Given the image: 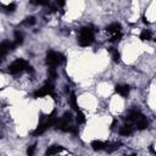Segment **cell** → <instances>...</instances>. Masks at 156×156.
Returning a JSON list of instances; mask_svg holds the SVG:
<instances>
[{"label":"cell","instance_id":"cell-9","mask_svg":"<svg viewBox=\"0 0 156 156\" xmlns=\"http://www.w3.org/2000/svg\"><path fill=\"white\" fill-rule=\"evenodd\" d=\"M133 130H134V128H133L132 123H127V124H124L123 127L119 128V134L127 136V135H130L133 133Z\"/></svg>","mask_w":156,"mask_h":156},{"label":"cell","instance_id":"cell-19","mask_svg":"<svg viewBox=\"0 0 156 156\" xmlns=\"http://www.w3.org/2000/svg\"><path fill=\"white\" fill-rule=\"evenodd\" d=\"M71 105H72V107H73L76 111L79 110V108H78V104H77V98H76L74 94H71Z\"/></svg>","mask_w":156,"mask_h":156},{"label":"cell","instance_id":"cell-2","mask_svg":"<svg viewBox=\"0 0 156 156\" xmlns=\"http://www.w3.org/2000/svg\"><path fill=\"white\" fill-rule=\"evenodd\" d=\"M65 61V56L61 52H56V51H49L46 55V63L50 67H56L58 65H61Z\"/></svg>","mask_w":156,"mask_h":156},{"label":"cell","instance_id":"cell-25","mask_svg":"<svg viewBox=\"0 0 156 156\" xmlns=\"http://www.w3.org/2000/svg\"><path fill=\"white\" fill-rule=\"evenodd\" d=\"M34 149H35V146L33 145V146H30V147H28V150H27V154L28 155H33V152H34Z\"/></svg>","mask_w":156,"mask_h":156},{"label":"cell","instance_id":"cell-10","mask_svg":"<svg viewBox=\"0 0 156 156\" xmlns=\"http://www.w3.org/2000/svg\"><path fill=\"white\" fill-rule=\"evenodd\" d=\"M106 30H107V33H110L112 35V34H116V33H121L122 32V28H121V24L119 23H111L110 26H107Z\"/></svg>","mask_w":156,"mask_h":156},{"label":"cell","instance_id":"cell-12","mask_svg":"<svg viewBox=\"0 0 156 156\" xmlns=\"http://www.w3.org/2000/svg\"><path fill=\"white\" fill-rule=\"evenodd\" d=\"M46 129H48V126H46L45 122H43V123H40V124L35 128V130L33 132V134H34V135H40V134H43Z\"/></svg>","mask_w":156,"mask_h":156},{"label":"cell","instance_id":"cell-22","mask_svg":"<svg viewBox=\"0 0 156 156\" xmlns=\"http://www.w3.org/2000/svg\"><path fill=\"white\" fill-rule=\"evenodd\" d=\"M49 78L52 80L56 78V71H55V67H50L49 68Z\"/></svg>","mask_w":156,"mask_h":156},{"label":"cell","instance_id":"cell-8","mask_svg":"<svg viewBox=\"0 0 156 156\" xmlns=\"http://www.w3.org/2000/svg\"><path fill=\"white\" fill-rule=\"evenodd\" d=\"M135 123V126H136V128L138 129H140V130H143V129H145L147 126H149V121L146 119V117H144L143 115L134 122Z\"/></svg>","mask_w":156,"mask_h":156},{"label":"cell","instance_id":"cell-6","mask_svg":"<svg viewBox=\"0 0 156 156\" xmlns=\"http://www.w3.org/2000/svg\"><path fill=\"white\" fill-rule=\"evenodd\" d=\"M15 43H10V41H4L0 44V58L4 57L10 50H12L15 48Z\"/></svg>","mask_w":156,"mask_h":156},{"label":"cell","instance_id":"cell-15","mask_svg":"<svg viewBox=\"0 0 156 156\" xmlns=\"http://www.w3.org/2000/svg\"><path fill=\"white\" fill-rule=\"evenodd\" d=\"M151 37H152V34H151V32H150L149 29H144V30L140 33V39H141V40H150Z\"/></svg>","mask_w":156,"mask_h":156},{"label":"cell","instance_id":"cell-1","mask_svg":"<svg viewBox=\"0 0 156 156\" xmlns=\"http://www.w3.org/2000/svg\"><path fill=\"white\" fill-rule=\"evenodd\" d=\"M94 41V30L90 27H84L79 32L78 43L80 46H89Z\"/></svg>","mask_w":156,"mask_h":156},{"label":"cell","instance_id":"cell-17","mask_svg":"<svg viewBox=\"0 0 156 156\" xmlns=\"http://www.w3.org/2000/svg\"><path fill=\"white\" fill-rule=\"evenodd\" d=\"M77 122H78V124L85 122V116H84V113H83L82 111H79V110L77 111Z\"/></svg>","mask_w":156,"mask_h":156},{"label":"cell","instance_id":"cell-20","mask_svg":"<svg viewBox=\"0 0 156 156\" xmlns=\"http://www.w3.org/2000/svg\"><path fill=\"white\" fill-rule=\"evenodd\" d=\"M22 23H23L24 26H27V27H28V26H33V24L35 23V20H34V17H27Z\"/></svg>","mask_w":156,"mask_h":156},{"label":"cell","instance_id":"cell-11","mask_svg":"<svg viewBox=\"0 0 156 156\" xmlns=\"http://www.w3.org/2000/svg\"><path fill=\"white\" fill-rule=\"evenodd\" d=\"M106 145H107V143L101 141V140H94V141H91V147L94 150H104L106 147Z\"/></svg>","mask_w":156,"mask_h":156},{"label":"cell","instance_id":"cell-13","mask_svg":"<svg viewBox=\"0 0 156 156\" xmlns=\"http://www.w3.org/2000/svg\"><path fill=\"white\" fill-rule=\"evenodd\" d=\"M62 151V147L61 146H57V145H52L50 146L48 150H46V155H54V154H58Z\"/></svg>","mask_w":156,"mask_h":156},{"label":"cell","instance_id":"cell-4","mask_svg":"<svg viewBox=\"0 0 156 156\" xmlns=\"http://www.w3.org/2000/svg\"><path fill=\"white\" fill-rule=\"evenodd\" d=\"M54 91V85L51 82H48L44 87H41L40 89H38L33 95L34 98H41V96H46V95H51Z\"/></svg>","mask_w":156,"mask_h":156},{"label":"cell","instance_id":"cell-7","mask_svg":"<svg viewBox=\"0 0 156 156\" xmlns=\"http://www.w3.org/2000/svg\"><path fill=\"white\" fill-rule=\"evenodd\" d=\"M115 91L117 93V94H119L121 96H127L128 94H129V87L128 85H126V84H117L116 87H115Z\"/></svg>","mask_w":156,"mask_h":156},{"label":"cell","instance_id":"cell-21","mask_svg":"<svg viewBox=\"0 0 156 156\" xmlns=\"http://www.w3.org/2000/svg\"><path fill=\"white\" fill-rule=\"evenodd\" d=\"M121 38H122V32H121V33L112 34L111 38H110V40H111V41H118V40H121Z\"/></svg>","mask_w":156,"mask_h":156},{"label":"cell","instance_id":"cell-23","mask_svg":"<svg viewBox=\"0 0 156 156\" xmlns=\"http://www.w3.org/2000/svg\"><path fill=\"white\" fill-rule=\"evenodd\" d=\"M30 2L34 5H49L48 0H30Z\"/></svg>","mask_w":156,"mask_h":156},{"label":"cell","instance_id":"cell-3","mask_svg":"<svg viewBox=\"0 0 156 156\" xmlns=\"http://www.w3.org/2000/svg\"><path fill=\"white\" fill-rule=\"evenodd\" d=\"M27 68H28V62L23 58H17L9 66V72L12 74H17L23 71H27Z\"/></svg>","mask_w":156,"mask_h":156},{"label":"cell","instance_id":"cell-14","mask_svg":"<svg viewBox=\"0 0 156 156\" xmlns=\"http://www.w3.org/2000/svg\"><path fill=\"white\" fill-rule=\"evenodd\" d=\"M119 146H121V143H117V141H116V143H107L105 150H107L108 152H112V151L117 150Z\"/></svg>","mask_w":156,"mask_h":156},{"label":"cell","instance_id":"cell-24","mask_svg":"<svg viewBox=\"0 0 156 156\" xmlns=\"http://www.w3.org/2000/svg\"><path fill=\"white\" fill-rule=\"evenodd\" d=\"M5 10H6V12H13L15 10H16V4H10V5H7L6 7H5Z\"/></svg>","mask_w":156,"mask_h":156},{"label":"cell","instance_id":"cell-16","mask_svg":"<svg viewBox=\"0 0 156 156\" xmlns=\"http://www.w3.org/2000/svg\"><path fill=\"white\" fill-rule=\"evenodd\" d=\"M22 41H23V35L20 33V32H16L15 33V45L17 46V45H20V44H22Z\"/></svg>","mask_w":156,"mask_h":156},{"label":"cell","instance_id":"cell-5","mask_svg":"<svg viewBox=\"0 0 156 156\" xmlns=\"http://www.w3.org/2000/svg\"><path fill=\"white\" fill-rule=\"evenodd\" d=\"M140 116H141V112H140L139 110L134 108V110H130V111L127 113V116L124 117V121H126L127 123H134Z\"/></svg>","mask_w":156,"mask_h":156},{"label":"cell","instance_id":"cell-26","mask_svg":"<svg viewBox=\"0 0 156 156\" xmlns=\"http://www.w3.org/2000/svg\"><path fill=\"white\" fill-rule=\"evenodd\" d=\"M56 1H57L58 6H61V7H62V6L65 5V2H66V0H56Z\"/></svg>","mask_w":156,"mask_h":156},{"label":"cell","instance_id":"cell-18","mask_svg":"<svg viewBox=\"0 0 156 156\" xmlns=\"http://www.w3.org/2000/svg\"><path fill=\"white\" fill-rule=\"evenodd\" d=\"M111 55H112V58H113V61H115V62H119V58H121L119 52H118L117 50H115L113 48L111 49Z\"/></svg>","mask_w":156,"mask_h":156}]
</instances>
